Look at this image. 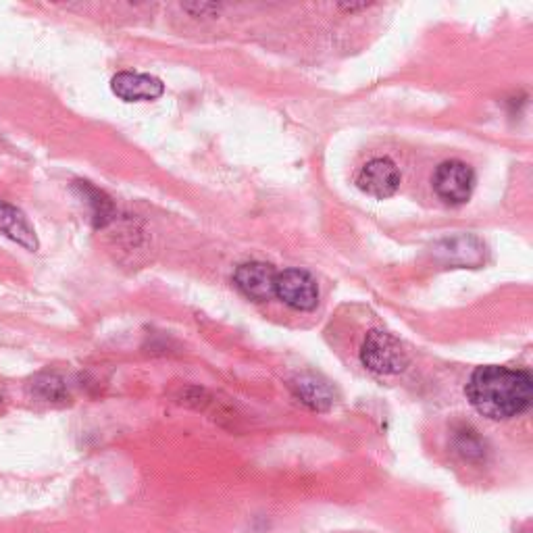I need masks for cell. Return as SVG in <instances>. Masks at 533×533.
Instances as JSON below:
<instances>
[{"instance_id": "1", "label": "cell", "mask_w": 533, "mask_h": 533, "mask_svg": "<svg viewBox=\"0 0 533 533\" xmlns=\"http://www.w3.org/2000/svg\"><path fill=\"white\" fill-rule=\"evenodd\" d=\"M533 382L527 371L509 367H479L465 388L473 409L492 421H506L531 406Z\"/></svg>"}, {"instance_id": "2", "label": "cell", "mask_w": 533, "mask_h": 533, "mask_svg": "<svg viewBox=\"0 0 533 533\" xmlns=\"http://www.w3.org/2000/svg\"><path fill=\"white\" fill-rule=\"evenodd\" d=\"M361 361L369 371L379 375H396L409 365L402 344L382 329H373L367 334L361 348Z\"/></svg>"}, {"instance_id": "3", "label": "cell", "mask_w": 533, "mask_h": 533, "mask_svg": "<svg viewBox=\"0 0 533 533\" xmlns=\"http://www.w3.org/2000/svg\"><path fill=\"white\" fill-rule=\"evenodd\" d=\"M275 296L294 311H313L319 304V288L315 277L302 269H286L277 273Z\"/></svg>"}, {"instance_id": "4", "label": "cell", "mask_w": 533, "mask_h": 533, "mask_svg": "<svg viewBox=\"0 0 533 533\" xmlns=\"http://www.w3.org/2000/svg\"><path fill=\"white\" fill-rule=\"evenodd\" d=\"M434 190L446 205H465L475 190V173L463 161H446L434 173Z\"/></svg>"}, {"instance_id": "5", "label": "cell", "mask_w": 533, "mask_h": 533, "mask_svg": "<svg viewBox=\"0 0 533 533\" xmlns=\"http://www.w3.org/2000/svg\"><path fill=\"white\" fill-rule=\"evenodd\" d=\"M357 186L373 198H390L400 186V171L390 159H373L359 171Z\"/></svg>"}, {"instance_id": "6", "label": "cell", "mask_w": 533, "mask_h": 533, "mask_svg": "<svg viewBox=\"0 0 533 533\" xmlns=\"http://www.w3.org/2000/svg\"><path fill=\"white\" fill-rule=\"evenodd\" d=\"M275 279H277L275 269L259 261L244 263L234 273V282L238 290L250 300L257 302H267L275 296Z\"/></svg>"}, {"instance_id": "7", "label": "cell", "mask_w": 533, "mask_h": 533, "mask_svg": "<svg viewBox=\"0 0 533 533\" xmlns=\"http://www.w3.org/2000/svg\"><path fill=\"white\" fill-rule=\"evenodd\" d=\"M111 90L125 103H142V100L159 98L165 92V86L161 80L152 78V75L123 71L113 78Z\"/></svg>"}, {"instance_id": "8", "label": "cell", "mask_w": 533, "mask_h": 533, "mask_svg": "<svg viewBox=\"0 0 533 533\" xmlns=\"http://www.w3.org/2000/svg\"><path fill=\"white\" fill-rule=\"evenodd\" d=\"M294 396L307 406V409L311 411H317V413H325L334 406L336 402V394L332 390V386H329L325 379L317 377V375H298L292 379L290 384Z\"/></svg>"}, {"instance_id": "9", "label": "cell", "mask_w": 533, "mask_h": 533, "mask_svg": "<svg viewBox=\"0 0 533 533\" xmlns=\"http://www.w3.org/2000/svg\"><path fill=\"white\" fill-rule=\"evenodd\" d=\"M0 232H3L7 238L15 240L17 244L25 246L28 250L38 248V240H36V234L32 230L30 221L23 217L21 211L7 205V202H3V200H0Z\"/></svg>"}, {"instance_id": "10", "label": "cell", "mask_w": 533, "mask_h": 533, "mask_svg": "<svg viewBox=\"0 0 533 533\" xmlns=\"http://www.w3.org/2000/svg\"><path fill=\"white\" fill-rule=\"evenodd\" d=\"M78 188L82 190L84 200H86L88 205L92 207V219L96 221V225H105V223L113 217V205H111V200H109L103 192H98L96 188H92V186L86 184V182H80Z\"/></svg>"}, {"instance_id": "11", "label": "cell", "mask_w": 533, "mask_h": 533, "mask_svg": "<svg viewBox=\"0 0 533 533\" xmlns=\"http://www.w3.org/2000/svg\"><path fill=\"white\" fill-rule=\"evenodd\" d=\"M34 388H36L38 396L48 400V402H57V400H63L67 396L63 379L57 375H44V377L36 379Z\"/></svg>"}]
</instances>
